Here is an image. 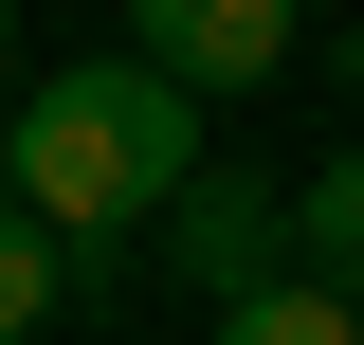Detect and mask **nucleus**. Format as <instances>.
<instances>
[{
	"label": "nucleus",
	"instance_id": "f257e3e1",
	"mask_svg": "<svg viewBox=\"0 0 364 345\" xmlns=\"http://www.w3.org/2000/svg\"><path fill=\"white\" fill-rule=\"evenodd\" d=\"M200 164H219V146H200V109H182L164 73H128V55H73V73H37L18 109H0V182H18V218H37L55 255L146 236Z\"/></svg>",
	"mask_w": 364,
	"mask_h": 345
},
{
	"label": "nucleus",
	"instance_id": "f03ea898",
	"mask_svg": "<svg viewBox=\"0 0 364 345\" xmlns=\"http://www.w3.org/2000/svg\"><path fill=\"white\" fill-rule=\"evenodd\" d=\"M128 73H164L182 109L200 91H255V73H291V0H128Z\"/></svg>",
	"mask_w": 364,
	"mask_h": 345
},
{
	"label": "nucleus",
	"instance_id": "7ed1b4c3",
	"mask_svg": "<svg viewBox=\"0 0 364 345\" xmlns=\"http://www.w3.org/2000/svg\"><path fill=\"white\" fill-rule=\"evenodd\" d=\"M164 236H182V273L237 309V291H273V255H291V200H273V182H237V164H200V182L164 200Z\"/></svg>",
	"mask_w": 364,
	"mask_h": 345
},
{
	"label": "nucleus",
	"instance_id": "20e7f679",
	"mask_svg": "<svg viewBox=\"0 0 364 345\" xmlns=\"http://www.w3.org/2000/svg\"><path fill=\"white\" fill-rule=\"evenodd\" d=\"M291 255H310V291H346V309H364V146H328V164H310Z\"/></svg>",
	"mask_w": 364,
	"mask_h": 345
},
{
	"label": "nucleus",
	"instance_id": "39448f33",
	"mask_svg": "<svg viewBox=\"0 0 364 345\" xmlns=\"http://www.w3.org/2000/svg\"><path fill=\"white\" fill-rule=\"evenodd\" d=\"M219 345H364V327H346V291H291V273H273V291L219 309Z\"/></svg>",
	"mask_w": 364,
	"mask_h": 345
},
{
	"label": "nucleus",
	"instance_id": "423d86ee",
	"mask_svg": "<svg viewBox=\"0 0 364 345\" xmlns=\"http://www.w3.org/2000/svg\"><path fill=\"white\" fill-rule=\"evenodd\" d=\"M73 291V255H55L37 218H0V345H37V309Z\"/></svg>",
	"mask_w": 364,
	"mask_h": 345
},
{
	"label": "nucleus",
	"instance_id": "0eeeda50",
	"mask_svg": "<svg viewBox=\"0 0 364 345\" xmlns=\"http://www.w3.org/2000/svg\"><path fill=\"white\" fill-rule=\"evenodd\" d=\"M0 73H18V0H0Z\"/></svg>",
	"mask_w": 364,
	"mask_h": 345
},
{
	"label": "nucleus",
	"instance_id": "6e6552de",
	"mask_svg": "<svg viewBox=\"0 0 364 345\" xmlns=\"http://www.w3.org/2000/svg\"><path fill=\"white\" fill-rule=\"evenodd\" d=\"M0 218H18V182H0Z\"/></svg>",
	"mask_w": 364,
	"mask_h": 345
}]
</instances>
